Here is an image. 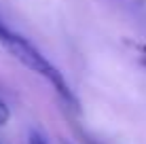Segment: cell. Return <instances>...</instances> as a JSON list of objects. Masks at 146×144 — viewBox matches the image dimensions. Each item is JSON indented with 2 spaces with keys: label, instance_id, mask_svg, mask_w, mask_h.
Returning <instances> with one entry per match:
<instances>
[{
  "label": "cell",
  "instance_id": "2",
  "mask_svg": "<svg viewBox=\"0 0 146 144\" xmlns=\"http://www.w3.org/2000/svg\"><path fill=\"white\" fill-rule=\"evenodd\" d=\"M11 34H13V30L7 26V21H4V19H2V15H0V44H4V42H7Z\"/></svg>",
  "mask_w": 146,
  "mask_h": 144
},
{
  "label": "cell",
  "instance_id": "5",
  "mask_svg": "<svg viewBox=\"0 0 146 144\" xmlns=\"http://www.w3.org/2000/svg\"><path fill=\"white\" fill-rule=\"evenodd\" d=\"M28 144H49V142H47V138H44L40 131H32V133H30Z\"/></svg>",
  "mask_w": 146,
  "mask_h": 144
},
{
  "label": "cell",
  "instance_id": "4",
  "mask_svg": "<svg viewBox=\"0 0 146 144\" xmlns=\"http://www.w3.org/2000/svg\"><path fill=\"white\" fill-rule=\"evenodd\" d=\"M133 49H135V55H138L140 64H142V66H146V44H144V42H140V44L135 42Z\"/></svg>",
  "mask_w": 146,
  "mask_h": 144
},
{
  "label": "cell",
  "instance_id": "3",
  "mask_svg": "<svg viewBox=\"0 0 146 144\" xmlns=\"http://www.w3.org/2000/svg\"><path fill=\"white\" fill-rule=\"evenodd\" d=\"M9 119H11V110H9V106L0 100V125H7Z\"/></svg>",
  "mask_w": 146,
  "mask_h": 144
},
{
  "label": "cell",
  "instance_id": "6",
  "mask_svg": "<svg viewBox=\"0 0 146 144\" xmlns=\"http://www.w3.org/2000/svg\"><path fill=\"white\" fill-rule=\"evenodd\" d=\"M64 144H68V142H64Z\"/></svg>",
  "mask_w": 146,
  "mask_h": 144
},
{
  "label": "cell",
  "instance_id": "1",
  "mask_svg": "<svg viewBox=\"0 0 146 144\" xmlns=\"http://www.w3.org/2000/svg\"><path fill=\"white\" fill-rule=\"evenodd\" d=\"M2 47L7 49V51L11 53L15 59H19L26 68H30L32 72H36L38 76H42L44 81H47L49 85L57 91V96L62 98L64 102L70 104L72 108H76V110H78V98L74 96L72 87L66 83V78L62 76V72H59L57 68H55L53 64L49 62V59L28 40V38H23L21 34H17V32L13 30V34L9 36V40L4 42Z\"/></svg>",
  "mask_w": 146,
  "mask_h": 144
}]
</instances>
